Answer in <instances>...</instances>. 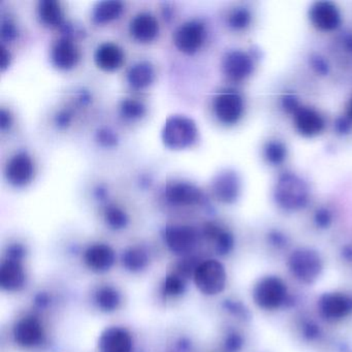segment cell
I'll list each match as a JSON object with an SVG mask.
<instances>
[{"label":"cell","instance_id":"1","mask_svg":"<svg viewBox=\"0 0 352 352\" xmlns=\"http://www.w3.org/2000/svg\"><path fill=\"white\" fill-rule=\"evenodd\" d=\"M162 138L164 145L170 149H185L197 141V124L192 119L182 115L170 116L164 123Z\"/></svg>","mask_w":352,"mask_h":352},{"label":"cell","instance_id":"2","mask_svg":"<svg viewBox=\"0 0 352 352\" xmlns=\"http://www.w3.org/2000/svg\"><path fill=\"white\" fill-rule=\"evenodd\" d=\"M287 265L292 277L305 284L314 283L323 271L320 255L308 248L294 250L288 257Z\"/></svg>","mask_w":352,"mask_h":352},{"label":"cell","instance_id":"3","mask_svg":"<svg viewBox=\"0 0 352 352\" xmlns=\"http://www.w3.org/2000/svg\"><path fill=\"white\" fill-rule=\"evenodd\" d=\"M193 280L201 294L216 296L226 288L228 275L226 267L220 261L206 259L195 267Z\"/></svg>","mask_w":352,"mask_h":352},{"label":"cell","instance_id":"4","mask_svg":"<svg viewBox=\"0 0 352 352\" xmlns=\"http://www.w3.org/2000/svg\"><path fill=\"white\" fill-rule=\"evenodd\" d=\"M287 286L277 276L261 278L253 289V300L261 309L267 311L277 310L287 300Z\"/></svg>","mask_w":352,"mask_h":352},{"label":"cell","instance_id":"5","mask_svg":"<svg viewBox=\"0 0 352 352\" xmlns=\"http://www.w3.org/2000/svg\"><path fill=\"white\" fill-rule=\"evenodd\" d=\"M318 307L323 318L342 320L352 313V298L341 292H329L321 296Z\"/></svg>","mask_w":352,"mask_h":352},{"label":"cell","instance_id":"6","mask_svg":"<svg viewBox=\"0 0 352 352\" xmlns=\"http://www.w3.org/2000/svg\"><path fill=\"white\" fill-rule=\"evenodd\" d=\"M205 40V28L199 21H189L181 25L174 34L175 46L185 54L197 52Z\"/></svg>","mask_w":352,"mask_h":352},{"label":"cell","instance_id":"7","mask_svg":"<svg viewBox=\"0 0 352 352\" xmlns=\"http://www.w3.org/2000/svg\"><path fill=\"white\" fill-rule=\"evenodd\" d=\"M164 241L173 252L179 255L187 254L197 245V234L191 226H168L164 230Z\"/></svg>","mask_w":352,"mask_h":352},{"label":"cell","instance_id":"8","mask_svg":"<svg viewBox=\"0 0 352 352\" xmlns=\"http://www.w3.org/2000/svg\"><path fill=\"white\" fill-rule=\"evenodd\" d=\"M34 176V164L26 152L16 154L8 162L6 177L14 186L22 187L30 184Z\"/></svg>","mask_w":352,"mask_h":352},{"label":"cell","instance_id":"9","mask_svg":"<svg viewBox=\"0 0 352 352\" xmlns=\"http://www.w3.org/2000/svg\"><path fill=\"white\" fill-rule=\"evenodd\" d=\"M45 331L42 323L34 316L24 317L18 321L14 329L16 343L22 347H34L42 343Z\"/></svg>","mask_w":352,"mask_h":352},{"label":"cell","instance_id":"10","mask_svg":"<svg viewBox=\"0 0 352 352\" xmlns=\"http://www.w3.org/2000/svg\"><path fill=\"white\" fill-rule=\"evenodd\" d=\"M80 53L71 36L57 41L51 51V61L57 69L67 71L74 69L79 61Z\"/></svg>","mask_w":352,"mask_h":352},{"label":"cell","instance_id":"11","mask_svg":"<svg viewBox=\"0 0 352 352\" xmlns=\"http://www.w3.org/2000/svg\"><path fill=\"white\" fill-rule=\"evenodd\" d=\"M168 201L176 206H192L203 199V193L195 185L184 181H173L166 186Z\"/></svg>","mask_w":352,"mask_h":352},{"label":"cell","instance_id":"12","mask_svg":"<svg viewBox=\"0 0 352 352\" xmlns=\"http://www.w3.org/2000/svg\"><path fill=\"white\" fill-rule=\"evenodd\" d=\"M98 347L100 352H131L133 338L122 327H109L100 336Z\"/></svg>","mask_w":352,"mask_h":352},{"label":"cell","instance_id":"13","mask_svg":"<svg viewBox=\"0 0 352 352\" xmlns=\"http://www.w3.org/2000/svg\"><path fill=\"white\" fill-rule=\"evenodd\" d=\"M214 109L221 122L230 124L236 122L242 114V100L234 92H224L216 98Z\"/></svg>","mask_w":352,"mask_h":352},{"label":"cell","instance_id":"14","mask_svg":"<svg viewBox=\"0 0 352 352\" xmlns=\"http://www.w3.org/2000/svg\"><path fill=\"white\" fill-rule=\"evenodd\" d=\"M86 265L94 272L108 271L115 263V252L106 244H96L90 246L84 255Z\"/></svg>","mask_w":352,"mask_h":352},{"label":"cell","instance_id":"15","mask_svg":"<svg viewBox=\"0 0 352 352\" xmlns=\"http://www.w3.org/2000/svg\"><path fill=\"white\" fill-rule=\"evenodd\" d=\"M25 284V272L18 259H8L0 267V286L8 292H16Z\"/></svg>","mask_w":352,"mask_h":352},{"label":"cell","instance_id":"16","mask_svg":"<svg viewBox=\"0 0 352 352\" xmlns=\"http://www.w3.org/2000/svg\"><path fill=\"white\" fill-rule=\"evenodd\" d=\"M94 61L102 71H116L124 63V53L116 44L104 43L96 49Z\"/></svg>","mask_w":352,"mask_h":352},{"label":"cell","instance_id":"17","mask_svg":"<svg viewBox=\"0 0 352 352\" xmlns=\"http://www.w3.org/2000/svg\"><path fill=\"white\" fill-rule=\"evenodd\" d=\"M129 30L135 40L141 43H149L157 36L160 28L155 17L148 13H142L131 20Z\"/></svg>","mask_w":352,"mask_h":352},{"label":"cell","instance_id":"18","mask_svg":"<svg viewBox=\"0 0 352 352\" xmlns=\"http://www.w3.org/2000/svg\"><path fill=\"white\" fill-rule=\"evenodd\" d=\"M155 79V71L153 65L148 61L135 63L127 74L129 85L133 89H144L149 87Z\"/></svg>","mask_w":352,"mask_h":352},{"label":"cell","instance_id":"19","mask_svg":"<svg viewBox=\"0 0 352 352\" xmlns=\"http://www.w3.org/2000/svg\"><path fill=\"white\" fill-rule=\"evenodd\" d=\"M41 21L48 26H60L63 23V13L60 3L56 0H42L38 6Z\"/></svg>","mask_w":352,"mask_h":352},{"label":"cell","instance_id":"20","mask_svg":"<svg viewBox=\"0 0 352 352\" xmlns=\"http://www.w3.org/2000/svg\"><path fill=\"white\" fill-rule=\"evenodd\" d=\"M123 11V3L116 0L100 1L94 9V20L98 24L108 23L117 19Z\"/></svg>","mask_w":352,"mask_h":352},{"label":"cell","instance_id":"21","mask_svg":"<svg viewBox=\"0 0 352 352\" xmlns=\"http://www.w3.org/2000/svg\"><path fill=\"white\" fill-rule=\"evenodd\" d=\"M224 72L232 79H241L249 73L250 63L245 55L234 52L228 55L223 63Z\"/></svg>","mask_w":352,"mask_h":352},{"label":"cell","instance_id":"22","mask_svg":"<svg viewBox=\"0 0 352 352\" xmlns=\"http://www.w3.org/2000/svg\"><path fill=\"white\" fill-rule=\"evenodd\" d=\"M205 234L208 239L215 242L216 250L220 254H226L232 250V246H234L232 236L228 232H223L213 224L206 226Z\"/></svg>","mask_w":352,"mask_h":352},{"label":"cell","instance_id":"23","mask_svg":"<svg viewBox=\"0 0 352 352\" xmlns=\"http://www.w3.org/2000/svg\"><path fill=\"white\" fill-rule=\"evenodd\" d=\"M96 302L100 310L113 312L120 306V294L114 287L104 286L96 292Z\"/></svg>","mask_w":352,"mask_h":352},{"label":"cell","instance_id":"24","mask_svg":"<svg viewBox=\"0 0 352 352\" xmlns=\"http://www.w3.org/2000/svg\"><path fill=\"white\" fill-rule=\"evenodd\" d=\"M213 191L222 201H230L236 197V184L230 175H221L213 183Z\"/></svg>","mask_w":352,"mask_h":352},{"label":"cell","instance_id":"25","mask_svg":"<svg viewBox=\"0 0 352 352\" xmlns=\"http://www.w3.org/2000/svg\"><path fill=\"white\" fill-rule=\"evenodd\" d=\"M123 265L131 272H140L148 265V256L141 249L131 248L122 256Z\"/></svg>","mask_w":352,"mask_h":352},{"label":"cell","instance_id":"26","mask_svg":"<svg viewBox=\"0 0 352 352\" xmlns=\"http://www.w3.org/2000/svg\"><path fill=\"white\" fill-rule=\"evenodd\" d=\"M104 220L113 230H122L129 223L126 213L118 206L109 205L104 210Z\"/></svg>","mask_w":352,"mask_h":352},{"label":"cell","instance_id":"27","mask_svg":"<svg viewBox=\"0 0 352 352\" xmlns=\"http://www.w3.org/2000/svg\"><path fill=\"white\" fill-rule=\"evenodd\" d=\"M120 114L129 120L142 118L146 114L145 104L133 98H125L120 104Z\"/></svg>","mask_w":352,"mask_h":352},{"label":"cell","instance_id":"28","mask_svg":"<svg viewBox=\"0 0 352 352\" xmlns=\"http://www.w3.org/2000/svg\"><path fill=\"white\" fill-rule=\"evenodd\" d=\"M314 18L316 19L317 24H319V26H321V28H333V26L337 24L338 17L335 10H333V8L327 7V6L318 8V9L316 10Z\"/></svg>","mask_w":352,"mask_h":352},{"label":"cell","instance_id":"29","mask_svg":"<svg viewBox=\"0 0 352 352\" xmlns=\"http://www.w3.org/2000/svg\"><path fill=\"white\" fill-rule=\"evenodd\" d=\"M185 282L183 278L178 275H170L164 281V292L166 296H177L184 292Z\"/></svg>","mask_w":352,"mask_h":352},{"label":"cell","instance_id":"30","mask_svg":"<svg viewBox=\"0 0 352 352\" xmlns=\"http://www.w3.org/2000/svg\"><path fill=\"white\" fill-rule=\"evenodd\" d=\"M96 139L102 147L112 148L118 144V137H117L116 133L111 131L110 129H107V127L98 129Z\"/></svg>","mask_w":352,"mask_h":352},{"label":"cell","instance_id":"31","mask_svg":"<svg viewBox=\"0 0 352 352\" xmlns=\"http://www.w3.org/2000/svg\"><path fill=\"white\" fill-rule=\"evenodd\" d=\"M0 34H1V38L3 40L11 42V41H14L17 38L18 28H16V24L11 19H3Z\"/></svg>","mask_w":352,"mask_h":352},{"label":"cell","instance_id":"32","mask_svg":"<svg viewBox=\"0 0 352 352\" xmlns=\"http://www.w3.org/2000/svg\"><path fill=\"white\" fill-rule=\"evenodd\" d=\"M305 116L306 117H300V127L306 131H319L321 123L319 122L318 117L311 114H307Z\"/></svg>","mask_w":352,"mask_h":352},{"label":"cell","instance_id":"33","mask_svg":"<svg viewBox=\"0 0 352 352\" xmlns=\"http://www.w3.org/2000/svg\"><path fill=\"white\" fill-rule=\"evenodd\" d=\"M11 65V54L9 50L6 48L5 45L0 46V69L5 72Z\"/></svg>","mask_w":352,"mask_h":352},{"label":"cell","instance_id":"34","mask_svg":"<svg viewBox=\"0 0 352 352\" xmlns=\"http://www.w3.org/2000/svg\"><path fill=\"white\" fill-rule=\"evenodd\" d=\"M13 123V118H12L11 113L6 110L5 108L0 110V129L1 131H7L11 127Z\"/></svg>","mask_w":352,"mask_h":352},{"label":"cell","instance_id":"35","mask_svg":"<svg viewBox=\"0 0 352 352\" xmlns=\"http://www.w3.org/2000/svg\"><path fill=\"white\" fill-rule=\"evenodd\" d=\"M72 114L69 111H63L56 116V123L59 127H67L71 123Z\"/></svg>","mask_w":352,"mask_h":352},{"label":"cell","instance_id":"36","mask_svg":"<svg viewBox=\"0 0 352 352\" xmlns=\"http://www.w3.org/2000/svg\"><path fill=\"white\" fill-rule=\"evenodd\" d=\"M226 346H228V349L232 350V351L240 349L241 346H242V339L238 335L230 336L226 341Z\"/></svg>","mask_w":352,"mask_h":352},{"label":"cell","instance_id":"37","mask_svg":"<svg viewBox=\"0 0 352 352\" xmlns=\"http://www.w3.org/2000/svg\"><path fill=\"white\" fill-rule=\"evenodd\" d=\"M305 333H306V336L309 339H313V338H316L317 335H319V329L317 325L311 324L310 323V324L306 325Z\"/></svg>","mask_w":352,"mask_h":352}]
</instances>
